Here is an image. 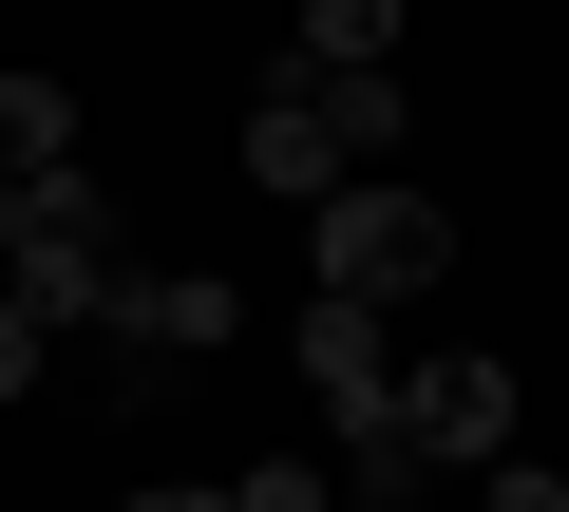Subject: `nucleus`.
I'll return each mask as SVG.
<instances>
[{"label": "nucleus", "mask_w": 569, "mask_h": 512, "mask_svg": "<svg viewBox=\"0 0 569 512\" xmlns=\"http://www.w3.org/2000/svg\"><path fill=\"white\" fill-rule=\"evenodd\" d=\"M475 512H569V474H550V455L512 436V455H475Z\"/></svg>", "instance_id": "10"}, {"label": "nucleus", "mask_w": 569, "mask_h": 512, "mask_svg": "<svg viewBox=\"0 0 569 512\" xmlns=\"http://www.w3.org/2000/svg\"><path fill=\"white\" fill-rule=\"evenodd\" d=\"M39 361H58V323H39V304H20V285H0V399H20V380H39Z\"/></svg>", "instance_id": "12"}, {"label": "nucleus", "mask_w": 569, "mask_h": 512, "mask_svg": "<svg viewBox=\"0 0 569 512\" xmlns=\"http://www.w3.org/2000/svg\"><path fill=\"white\" fill-rule=\"evenodd\" d=\"M77 152V96L58 77H0V171H58Z\"/></svg>", "instance_id": "8"}, {"label": "nucleus", "mask_w": 569, "mask_h": 512, "mask_svg": "<svg viewBox=\"0 0 569 512\" xmlns=\"http://www.w3.org/2000/svg\"><path fill=\"white\" fill-rule=\"evenodd\" d=\"M0 285H20L39 323H96L114 304V190L58 152V171H0Z\"/></svg>", "instance_id": "1"}, {"label": "nucleus", "mask_w": 569, "mask_h": 512, "mask_svg": "<svg viewBox=\"0 0 569 512\" xmlns=\"http://www.w3.org/2000/svg\"><path fill=\"white\" fill-rule=\"evenodd\" d=\"M133 512H228V493H133Z\"/></svg>", "instance_id": "13"}, {"label": "nucleus", "mask_w": 569, "mask_h": 512, "mask_svg": "<svg viewBox=\"0 0 569 512\" xmlns=\"http://www.w3.org/2000/svg\"><path fill=\"white\" fill-rule=\"evenodd\" d=\"M96 323H114L133 361H228V342H247V285H228V267H114Z\"/></svg>", "instance_id": "4"}, {"label": "nucleus", "mask_w": 569, "mask_h": 512, "mask_svg": "<svg viewBox=\"0 0 569 512\" xmlns=\"http://www.w3.org/2000/svg\"><path fill=\"white\" fill-rule=\"evenodd\" d=\"M323 58H399V0H305V58L284 77H323Z\"/></svg>", "instance_id": "9"}, {"label": "nucleus", "mask_w": 569, "mask_h": 512, "mask_svg": "<svg viewBox=\"0 0 569 512\" xmlns=\"http://www.w3.org/2000/svg\"><path fill=\"white\" fill-rule=\"evenodd\" d=\"M399 436H418L437 474H475V455H512V436H531V399H512V361H475V342H456V361H399Z\"/></svg>", "instance_id": "3"}, {"label": "nucleus", "mask_w": 569, "mask_h": 512, "mask_svg": "<svg viewBox=\"0 0 569 512\" xmlns=\"http://www.w3.org/2000/svg\"><path fill=\"white\" fill-rule=\"evenodd\" d=\"M305 96H323V133H342L361 171H380V152H399V114H418V96H399V58H323Z\"/></svg>", "instance_id": "7"}, {"label": "nucleus", "mask_w": 569, "mask_h": 512, "mask_svg": "<svg viewBox=\"0 0 569 512\" xmlns=\"http://www.w3.org/2000/svg\"><path fill=\"white\" fill-rule=\"evenodd\" d=\"M305 399L361 436V418H399V304H361V285H305Z\"/></svg>", "instance_id": "5"}, {"label": "nucleus", "mask_w": 569, "mask_h": 512, "mask_svg": "<svg viewBox=\"0 0 569 512\" xmlns=\"http://www.w3.org/2000/svg\"><path fill=\"white\" fill-rule=\"evenodd\" d=\"M228 512H342V474H305V455H266V474H228Z\"/></svg>", "instance_id": "11"}, {"label": "nucleus", "mask_w": 569, "mask_h": 512, "mask_svg": "<svg viewBox=\"0 0 569 512\" xmlns=\"http://www.w3.org/2000/svg\"><path fill=\"white\" fill-rule=\"evenodd\" d=\"M342 171H361V152L323 133V96H305V77H266V96H247V190H266V209H323Z\"/></svg>", "instance_id": "6"}, {"label": "nucleus", "mask_w": 569, "mask_h": 512, "mask_svg": "<svg viewBox=\"0 0 569 512\" xmlns=\"http://www.w3.org/2000/svg\"><path fill=\"white\" fill-rule=\"evenodd\" d=\"M305 267L361 285V304H418V285H456V209H418L399 171H342V190L305 209Z\"/></svg>", "instance_id": "2"}]
</instances>
